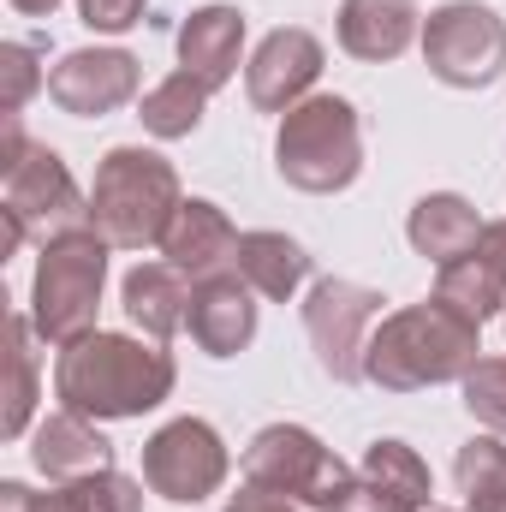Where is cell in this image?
I'll return each instance as SVG.
<instances>
[{
	"instance_id": "cell-25",
	"label": "cell",
	"mask_w": 506,
	"mask_h": 512,
	"mask_svg": "<svg viewBox=\"0 0 506 512\" xmlns=\"http://www.w3.org/2000/svg\"><path fill=\"white\" fill-rule=\"evenodd\" d=\"M370 483H381L387 495H399V501H411V507H423L435 489H429V465H423V453L417 447H405V441H370V453H364V465H358Z\"/></svg>"
},
{
	"instance_id": "cell-32",
	"label": "cell",
	"mask_w": 506,
	"mask_h": 512,
	"mask_svg": "<svg viewBox=\"0 0 506 512\" xmlns=\"http://www.w3.org/2000/svg\"><path fill=\"white\" fill-rule=\"evenodd\" d=\"M483 251H495L506 262V221H489V227H483Z\"/></svg>"
},
{
	"instance_id": "cell-5",
	"label": "cell",
	"mask_w": 506,
	"mask_h": 512,
	"mask_svg": "<svg viewBox=\"0 0 506 512\" xmlns=\"http://www.w3.org/2000/svg\"><path fill=\"white\" fill-rule=\"evenodd\" d=\"M108 239L96 227L60 233L36 256V280H30V322L36 340L48 346H72L84 334H96V310H102V286H108Z\"/></svg>"
},
{
	"instance_id": "cell-33",
	"label": "cell",
	"mask_w": 506,
	"mask_h": 512,
	"mask_svg": "<svg viewBox=\"0 0 506 512\" xmlns=\"http://www.w3.org/2000/svg\"><path fill=\"white\" fill-rule=\"evenodd\" d=\"M6 6H18V12H30V18H48L60 0H6Z\"/></svg>"
},
{
	"instance_id": "cell-29",
	"label": "cell",
	"mask_w": 506,
	"mask_h": 512,
	"mask_svg": "<svg viewBox=\"0 0 506 512\" xmlns=\"http://www.w3.org/2000/svg\"><path fill=\"white\" fill-rule=\"evenodd\" d=\"M143 6L149 0H78V18L90 30H102V36H120L131 24H143Z\"/></svg>"
},
{
	"instance_id": "cell-21",
	"label": "cell",
	"mask_w": 506,
	"mask_h": 512,
	"mask_svg": "<svg viewBox=\"0 0 506 512\" xmlns=\"http://www.w3.org/2000/svg\"><path fill=\"white\" fill-rule=\"evenodd\" d=\"M435 298L447 304V310H459L465 322H489V316H501L506 310V262L495 251H477L459 256V262H447L441 274H435Z\"/></svg>"
},
{
	"instance_id": "cell-23",
	"label": "cell",
	"mask_w": 506,
	"mask_h": 512,
	"mask_svg": "<svg viewBox=\"0 0 506 512\" xmlns=\"http://www.w3.org/2000/svg\"><path fill=\"white\" fill-rule=\"evenodd\" d=\"M6 411H0V435L18 441L30 429V411H36V322L30 310H12V328H6Z\"/></svg>"
},
{
	"instance_id": "cell-20",
	"label": "cell",
	"mask_w": 506,
	"mask_h": 512,
	"mask_svg": "<svg viewBox=\"0 0 506 512\" xmlns=\"http://www.w3.org/2000/svg\"><path fill=\"white\" fill-rule=\"evenodd\" d=\"M233 268L245 274V286H251L256 298L286 304V298L310 280L316 256L304 251L298 239H286V233H245V239H239V262H233Z\"/></svg>"
},
{
	"instance_id": "cell-14",
	"label": "cell",
	"mask_w": 506,
	"mask_h": 512,
	"mask_svg": "<svg viewBox=\"0 0 506 512\" xmlns=\"http://www.w3.org/2000/svg\"><path fill=\"white\" fill-rule=\"evenodd\" d=\"M239 239H245V233L227 221L221 203H209V197H185L179 215H173V227H167V239H161V256L197 286V280L227 274V268L239 262Z\"/></svg>"
},
{
	"instance_id": "cell-8",
	"label": "cell",
	"mask_w": 506,
	"mask_h": 512,
	"mask_svg": "<svg viewBox=\"0 0 506 512\" xmlns=\"http://www.w3.org/2000/svg\"><path fill=\"white\" fill-rule=\"evenodd\" d=\"M423 66L453 90H489L506 72V18L483 0H447L423 18Z\"/></svg>"
},
{
	"instance_id": "cell-12",
	"label": "cell",
	"mask_w": 506,
	"mask_h": 512,
	"mask_svg": "<svg viewBox=\"0 0 506 512\" xmlns=\"http://www.w3.org/2000/svg\"><path fill=\"white\" fill-rule=\"evenodd\" d=\"M322 42L310 36V30H298V24H280V30H268L262 42H256L251 66H245V96H251L256 114H292L304 96H310V84L322 78Z\"/></svg>"
},
{
	"instance_id": "cell-15",
	"label": "cell",
	"mask_w": 506,
	"mask_h": 512,
	"mask_svg": "<svg viewBox=\"0 0 506 512\" xmlns=\"http://www.w3.org/2000/svg\"><path fill=\"white\" fill-rule=\"evenodd\" d=\"M30 459H36V471H42L48 483H84V477H96V471L114 465V447H108V435L96 429V417H78V411L60 405V411H48V417L36 423Z\"/></svg>"
},
{
	"instance_id": "cell-26",
	"label": "cell",
	"mask_w": 506,
	"mask_h": 512,
	"mask_svg": "<svg viewBox=\"0 0 506 512\" xmlns=\"http://www.w3.org/2000/svg\"><path fill=\"white\" fill-rule=\"evenodd\" d=\"M459 387H465V411L489 435H506V358H477Z\"/></svg>"
},
{
	"instance_id": "cell-16",
	"label": "cell",
	"mask_w": 506,
	"mask_h": 512,
	"mask_svg": "<svg viewBox=\"0 0 506 512\" xmlns=\"http://www.w3.org/2000/svg\"><path fill=\"white\" fill-rule=\"evenodd\" d=\"M423 36L417 0H340V48L352 60H399Z\"/></svg>"
},
{
	"instance_id": "cell-22",
	"label": "cell",
	"mask_w": 506,
	"mask_h": 512,
	"mask_svg": "<svg viewBox=\"0 0 506 512\" xmlns=\"http://www.w3.org/2000/svg\"><path fill=\"white\" fill-rule=\"evenodd\" d=\"M209 84L197 78V72H167L149 96H143V108H137V120L149 137H161V143H179V137H191V131L203 126V114H209Z\"/></svg>"
},
{
	"instance_id": "cell-10",
	"label": "cell",
	"mask_w": 506,
	"mask_h": 512,
	"mask_svg": "<svg viewBox=\"0 0 506 512\" xmlns=\"http://www.w3.org/2000/svg\"><path fill=\"white\" fill-rule=\"evenodd\" d=\"M227 465H233L227 441L203 417H173V423H161L143 441V483H149V495L179 501V507L209 501L227 483Z\"/></svg>"
},
{
	"instance_id": "cell-31",
	"label": "cell",
	"mask_w": 506,
	"mask_h": 512,
	"mask_svg": "<svg viewBox=\"0 0 506 512\" xmlns=\"http://www.w3.org/2000/svg\"><path fill=\"white\" fill-rule=\"evenodd\" d=\"M227 512H304V507L286 501V495H268V489H251V483H245V489L227 501Z\"/></svg>"
},
{
	"instance_id": "cell-3",
	"label": "cell",
	"mask_w": 506,
	"mask_h": 512,
	"mask_svg": "<svg viewBox=\"0 0 506 512\" xmlns=\"http://www.w3.org/2000/svg\"><path fill=\"white\" fill-rule=\"evenodd\" d=\"M179 173L167 155L120 143L102 155L96 185H90V227L114 245V251H149L167 239L173 215H179Z\"/></svg>"
},
{
	"instance_id": "cell-30",
	"label": "cell",
	"mask_w": 506,
	"mask_h": 512,
	"mask_svg": "<svg viewBox=\"0 0 506 512\" xmlns=\"http://www.w3.org/2000/svg\"><path fill=\"white\" fill-rule=\"evenodd\" d=\"M334 512H417V507H411V501H399V495H387L381 483H370V477L358 471V483L340 495V507H334Z\"/></svg>"
},
{
	"instance_id": "cell-17",
	"label": "cell",
	"mask_w": 506,
	"mask_h": 512,
	"mask_svg": "<svg viewBox=\"0 0 506 512\" xmlns=\"http://www.w3.org/2000/svg\"><path fill=\"white\" fill-rule=\"evenodd\" d=\"M239 54H245V12L239 6H197L179 24V66L197 72L209 90L233 84Z\"/></svg>"
},
{
	"instance_id": "cell-19",
	"label": "cell",
	"mask_w": 506,
	"mask_h": 512,
	"mask_svg": "<svg viewBox=\"0 0 506 512\" xmlns=\"http://www.w3.org/2000/svg\"><path fill=\"white\" fill-rule=\"evenodd\" d=\"M131 328H143L149 340H173L191 322V280L173 262H137L120 286Z\"/></svg>"
},
{
	"instance_id": "cell-11",
	"label": "cell",
	"mask_w": 506,
	"mask_h": 512,
	"mask_svg": "<svg viewBox=\"0 0 506 512\" xmlns=\"http://www.w3.org/2000/svg\"><path fill=\"white\" fill-rule=\"evenodd\" d=\"M143 84V66L126 48H72L60 54V66L48 72V102L72 120H102L114 108H126Z\"/></svg>"
},
{
	"instance_id": "cell-28",
	"label": "cell",
	"mask_w": 506,
	"mask_h": 512,
	"mask_svg": "<svg viewBox=\"0 0 506 512\" xmlns=\"http://www.w3.org/2000/svg\"><path fill=\"white\" fill-rule=\"evenodd\" d=\"M84 489H90V507L96 512H143V489L149 483H137L126 471H96V477H84Z\"/></svg>"
},
{
	"instance_id": "cell-13",
	"label": "cell",
	"mask_w": 506,
	"mask_h": 512,
	"mask_svg": "<svg viewBox=\"0 0 506 512\" xmlns=\"http://www.w3.org/2000/svg\"><path fill=\"white\" fill-rule=\"evenodd\" d=\"M185 328H191L197 352H209V358H239L256 340V292L245 286V274L227 268V274L197 280V286H191V322H185Z\"/></svg>"
},
{
	"instance_id": "cell-4",
	"label": "cell",
	"mask_w": 506,
	"mask_h": 512,
	"mask_svg": "<svg viewBox=\"0 0 506 512\" xmlns=\"http://www.w3.org/2000/svg\"><path fill=\"white\" fill-rule=\"evenodd\" d=\"M274 167L292 191L334 197L364 173V120L346 96H304L274 131Z\"/></svg>"
},
{
	"instance_id": "cell-2",
	"label": "cell",
	"mask_w": 506,
	"mask_h": 512,
	"mask_svg": "<svg viewBox=\"0 0 506 512\" xmlns=\"http://www.w3.org/2000/svg\"><path fill=\"white\" fill-rule=\"evenodd\" d=\"M483 328L465 322L459 310H447L441 298L429 304H405L393 316H381V328L364 346V382L381 393H417V387L465 382V370L477 364Z\"/></svg>"
},
{
	"instance_id": "cell-34",
	"label": "cell",
	"mask_w": 506,
	"mask_h": 512,
	"mask_svg": "<svg viewBox=\"0 0 506 512\" xmlns=\"http://www.w3.org/2000/svg\"><path fill=\"white\" fill-rule=\"evenodd\" d=\"M417 512H453V507H435V501H423V507H417Z\"/></svg>"
},
{
	"instance_id": "cell-18",
	"label": "cell",
	"mask_w": 506,
	"mask_h": 512,
	"mask_svg": "<svg viewBox=\"0 0 506 512\" xmlns=\"http://www.w3.org/2000/svg\"><path fill=\"white\" fill-rule=\"evenodd\" d=\"M405 239L423 262L447 268V262H459V256H471L483 245V221L459 191H429V197H417V209L405 221Z\"/></svg>"
},
{
	"instance_id": "cell-7",
	"label": "cell",
	"mask_w": 506,
	"mask_h": 512,
	"mask_svg": "<svg viewBox=\"0 0 506 512\" xmlns=\"http://www.w3.org/2000/svg\"><path fill=\"white\" fill-rule=\"evenodd\" d=\"M245 483L268 489V495H286L298 507L334 512L340 495L358 483V471L334 447H322L304 423H268V429H256L251 447H245Z\"/></svg>"
},
{
	"instance_id": "cell-27",
	"label": "cell",
	"mask_w": 506,
	"mask_h": 512,
	"mask_svg": "<svg viewBox=\"0 0 506 512\" xmlns=\"http://www.w3.org/2000/svg\"><path fill=\"white\" fill-rule=\"evenodd\" d=\"M42 84L48 78L36 66V42H0V114H18Z\"/></svg>"
},
{
	"instance_id": "cell-1",
	"label": "cell",
	"mask_w": 506,
	"mask_h": 512,
	"mask_svg": "<svg viewBox=\"0 0 506 512\" xmlns=\"http://www.w3.org/2000/svg\"><path fill=\"white\" fill-rule=\"evenodd\" d=\"M179 382L173 358L161 352V340H131V334H84L72 346H60L54 364V393L66 411L96 417V423H126L155 411Z\"/></svg>"
},
{
	"instance_id": "cell-6",
	"label": "cell",
	"mask_w": 506,
	"mask_h": 512,
	"mask_svg": "<svg viewBox=\"0 0 506 512\" xmlns=\"http://www.w3.org/2000/svg\"><path fill=\"white\" fill-rule=\"evenodd\" d=\"M0 256H12L24 239L48 245L60 233H78L90 227V197L78 191L72 167L48 149V143H30L6 173H0Z\"/></svg>"
},
{
	"instance_id": "cell-9",
	"label": "cell",
	"mask_w": 506,
	"mask_h": 512,
	"mask_svg": "<svg viewBox=\"0 0 506 512\" xmlns=\"http://www.w3.org/2000/svg\"><path fill=\"white\" fill-rule=\"evenodd\" d=\"M381 304L387 298H381L376 286H364V280L328 274V280L310 286V298H304V334L316 346L322 376H334L340 387L364 382V346H370V328H376Z\"/></svg>"
},
{
	"instance_id": "cell-24",
	"label": "cell",
	"mask_w": 506,
	"mask_h": 512,
	"mask_svg": "<svg viewBox=\"0 0 506 512\" xmlns=\"http://www.w3.org/2000/svg\"><path fill=\"white\" fill-rule=\"evenodd\" d=\"M453 483L465 495V512H506V441L471 435L453 459Z\"/></svg>"
}]
</instances>
